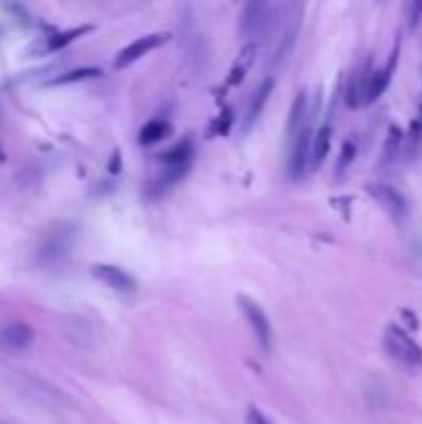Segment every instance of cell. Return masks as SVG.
<instances>
[{"label": "cell", "mask_w": 422, "mask_h": 424, "mask_svg": "<svg viewBox=\"0 0 422 424\" xmlns=\"http://www.w3.org/2000/svg\"><path fill=\"white\" fill-rule=\"evenodd\" d=\"M301 18H303V3L301 0H291L278 15V28L281 35L276 40V50H273V65H281L286 57L291 55L296 45V38H298V30H301Z\"/></svg>", "instance_id": "6da1fadb"}, {"label": "cell", "mask_w": 422, "mask_h": 424, "mask_svg": "<svg viewBox=\"0 0 422 424\" xmlns=\"http://www.w3.org/2000/svg\"><path fill=\"white\" fill-rule=\"evenodd\" d=\"M385 353L398 360L403 368H422V348L405 333L403 328L390 325L383 335Z\"/></svg>", "instance_id": "7a4b0ae2"}, {"label": "cell", "mask_w": 422, "mask_h": 424, "mask_svg": "<svg viewBox=\"0 0 422 424\" xmlns=\"http://www.w3.org/2000/svg\"><path fill=\"white\" fill-rule=\"evenodd\" d=\"M271 25H273V10H271L268 0H248L241 15V33L248 43H256L258 38L268 35Z\"/></svg>", "instance_id": "3957f363"}, {"label": "cell", "mask_w": 422, "mask_h": 424, "mask_svg": "<svg viewBox=\"0 0 422 424\" xmlns=\"http://www.w3.org/2000/svg\"><path fill=\"white\" fill-rule=\"evenodd\" d=\"M236 303H238V308H241L243 316H246V320H248V325H251L253 335H256L258 345H261L263 350H271L273 330H271V320H268V316H266V311L248 296H238Z\"/></svg>", "instance_id": "277c9868"}, {"label": "cell", "mask_w": 422, "mask_h": 424, "mask_svg": "<svg viewBox=\"0 0 422 424\" xmlns=\"http://www.w3.org/2000/svg\"><path fill=\"white\" fill-rule=\"evenodd\" d=\"M171 35L169 33H152V35H142V38L132 40L127 47H122V50L117 52V57H114V67L117 70H122V67H129L134 65L137 60H142L147 52L157 50L164 43H169Z\"/></svg>", "instance_id": "5b68a950"}, {"label": "cell", "mask_w": 422, "mask_h": 424, "mask_svg": "<svg viewBox=\"0 0 422 424\" xmlns=\"http://www.w3.org/2000/svg\"><path fill=\"white\" fill-rule=\"evenodd\" d=\"M311 139H313V132H311V124L306 122L303 127H301V132L293 137V151H291V159H288V179L291 181L303 179L306 171H308Z\"/></svg>", "instance_id": "8992f818"}, {"label": "cell", "mask_w": 422, "mask_h": 424, "mask_svg": "<svg viewBox=\"0 0 422 424\" xmlns=\"http://www.w3.org/2000/svg\"><path fill=\"white\" fill-rule=\"evenodd\" d=\"M368 191H370V196H373L375 201H378L380 206H383L385 211H388L390 216L395 218V221H403V218L408 216V201H405V196L395 186H390V184H370Z\"/></svg>", "instance_id": "52a82bcc"}, {"label": "cell", "mask_w": 422, "mask_h": 424, "mask_svg": "<svg viewBox=\"0 0 422 424\" xmlns=\"http://www.w3.org/2000/svg\"><path fill=\"white\" fill-rule=\"evenodd\" d=\"M398 52H400V45H395L393 57H390L388 65H385L383 70L370 72V75H368L366 87H363V104H373L375 99H380V97H383V92L388 90L390 80H393L395 65H398Z\"/></svg>", "instance_id": "ba28073f"}, {"label": "cell", "mask_w": 422, "mask_h": 424, "mask_svg": "<svg viewBox=\"0 0 422 424\" xmlns=\"http://www.w3.org/2000/svg\"><path fill=\"white\" fill-rule=\"evenodd\" d=\"M92 276H95L97 281L107 283V286L117 293H134V288H137L132 276H129L127 271L117 268V266L97 263V266H92Z\"/></svg>", "instance_id": "9c48e42d"}, {"label": "cell", "mask_w": 422, "mask_h": 424, "mask_svg": "<svg viewBox=\"0 0 422 424\" xmlns=\"http://www.w3.org/2000/svg\"><path fill=\"white\" fill-rule=\"evenodd\" d=\"M33 328L25 325V323H13V325L3 328L0 333V348L8 350V353H23L33 345Z\"/></svg>", "instance_id": "30bf717a"}, {"label": "cell", "mask_w": 422, "mask_h": 424, "mask_svg": "<svg viewBox=\"0 0 422 424\" xmlns=\"http://www.w3.org/2000/svg\"><path fill=\"white\" fill-rule=\"evenodd\" d=\"M271 92H273V77H266L261 85L256 87V92H253L251 97V104H248V112H246V124H243V132H248V129L253 127V124L258 122V117H261L266 102H268Z\"/></svg>", "instance_id": "8fae6325"}, {"label": "cell", "mask_w": 422, "mask_h": 424, "mask_svg": "<svg viewBox=\"0 0 422 424\" xmlns=\"http://www.w3.org/2000/svg\"><path fill=\"white\" fill-rule=\"evenodd\" d=\"M92 30H95V25H80V28H70V30H62V33H55L53 38H48L43 45H40V52H43V55L57 52V50H62V47H67L70 43H75V40L85 38V35L92 33Z\"/></svg>", "instance_id": "7c38bea8"}, {"label": "cell", "mask_w": 422, "mask_h": 424, "mask_svg": "<svg viewBox=\"0 0 422 424\" xmlns=\"http://www.w3.org/2000/svg\"><path fill=\"white\" fill-rule=\"evenodd\" d=\"M331 124H323L321 129L313 134L311 139V161H308V171H318L321 164L326 161L328 149H331Z\"/></svg>", "instance_id": "4fadbf2b"}, {"label": "cell", "mask_w": 422, "mask_h": 424, "mask_svg": "<svg viewBox=\"0 0 422 424\" xmlns=\"http://www.w3.org/2000/svg\"><path fill=\"white\" fill-rule=\"evenodd\" d=\"M308 122V94L298 92L293 99V107L288 112V124H286V137L293 139L301 132V127Z\"/></svg>", "instance_id": "5bb4252c"}, {"label": "cell", "mask_w": 422, "mask_h": 424, "mask_svg": "<svg viewBox=\"0 0 422 424\" xmlns=\"http://www.w3.org/2000/svg\"><path fill=\"white\" fill-rule=\"evenodd\" d=\"M256 52H258V45L256 43H248L246 47H243L241 55H238L236 62H233L231 72H228V87H236L238 82L246 77V72L251 70L253 60H256Z\"/></svg>", "instance_id": "9a60e30c"}, {"label": "cell", "mask_w": 422, "mask_h": 424, "mask_svg": "<svg viewBox=\"0 0 422 424\" xmlns=\"http://www.w3.org/2000/svg\"><path fill=\"white\" fill-rule=\"evenodd\" d=\"M169 134H171V124L166 122V119H152V122H147L139 129V144L152 146V144H157V141L166 139Z\"/></svg>", "instance_id": "2e32d148"}, {"label": "cell", "mask_w": 422, "mask_h": 424, "mask_svg": "<svg viewBox=\"0 0 422 424\" xmlns=\"http://www.w3.org/2000/svg\"><path fill=\"white\" fill-rule=\"evenodd\" d=\"M191 154H194V144H191V139L186 137L184 141H179V144L171 146L169 151L159 154L157 159L161 161V164H189Z\"/></svg>", "instance_id": "e0dca14e"}, {"label": "cell", "mask_w": 422, "mask_h": 424, "mask_svg": "<svg viewBox=\"0 0 422 424\" xmlns=\"http://www.w3.org/2000/svg\"><path fill=\"white\" fill-rule=\"evenodd\" d=\"M102 77L100 67H77V70H70L65 75H60L57 80H53L50 85H72V82H82V80H97Z\"/></svg>", "instance_id": "ac0fdd59"}, {"label": "cell", "mask_w": 422, "mask_h": 424, "mask_svg": "<svg viewBox=\"0 0 422 424\" xmlns=\"http://www.w3.org/2000/svg\"><path fill=\"white\" fill-rule=\"evenodd\" d=\"M353 159H356V144H353V141H346V144H343V151H341V159H338V166H336L338 176L353 164Z\"/></svg>", "instance_id": "d6986e66"}, {"label": "cell", "mask_w": 422, "mask_h": 424, "mask_svg": "<svg viewBox=\"0 0 422 424\" xmlns=\"http://www.w3.org/2000/svg\"><path fill=\"white\" fill-rule=\"evenodd\" d=\"M400 137H403V134H400V129H398V127L390 129V137H388V144H385V154H383V159H385V161L393 159V154H395V151H398L400 141H403Z\"/></svg>", "instance_id": "ffe728a7"}, {"label": "cell", "mask_w": 422, "mask_h": 424, "mask_svg": "<svg viewBox=\"0 0 422 424\" xmlns=\"http://www.w3.org/2000/svg\"><path fill=\"white\" fill-rule=\"evenodd\" d=\"M420 18H422V0H410V5H408V23H410V28H415Z\"/></svg>", "instance_id": "44dd1931"}, {"label": "cell", "mask_w": 422, "mask_h": 424, "mask_svg": "<svg viewBox=\"0 0 422 424\" xmlns=\"http://www.w3.org/2000/svg\"><path fill=\"white\" fill-rule=\"evenodd\" d=\"M246 424H273V422H271L261 410H256V407H248V412H246Z\"/></svg>", "instance_id": "7402d4cb"}, {"label": "cell", "mask_w": 422, "mask_h": 424, "mask_svg": "<svg viewBox=\"0 0 422 424\" xmlns=\"http://www.w3.org/2000/svg\"><path fill=\"white\" fill-rule=\"evenodd\" d=\"M109 171H112V174H117V171H119V151H114V154H112V161H109Z\"/></svg>", "instance_id": "603a6c76"}]
</instances>
